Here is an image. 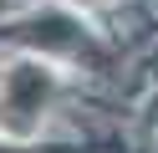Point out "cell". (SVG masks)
I'll return each instance as SVG.
<instances>
[{"mask_svg": "<svg viewBox=\"0 0 158 153\" xmlns=\"http://www.w3.org/2000/svg\"><path fill=\"white\" fill-rule=\"evenodd\" d=\"M46 92H51V77H46V66H31V61H21V66L5 77V107L21 112V117H31V112H41Z\"/></svg>", "mask_w": 158, "mask_h": 153, "instance_id": "1", "label": "cell"}, {"mask_svg": "<svg viewBox=\"0 0 158 153\" xmlns=\"http://www.w3.org/2000/svg\"><path fill=\"white\" fill-rule=\"evenodd\" d=\"M82 5H87V0H82Z\"/></svg>", "mask_w": 158, "mask_h": 153, "instance_id": "2", "label": "cell"}]
</instances>
